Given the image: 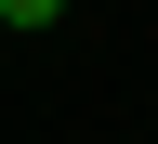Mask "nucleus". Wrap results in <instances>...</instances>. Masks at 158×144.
Segmentation results:
<instances>
[{
	"instance_id": "1",
	"label": "nucleus",
	"mask_w": 158,
	"mask_h": 144,
	"mask_svg": "<svg viewBox=\"0 0 158 144\" xmlns=\"http://www.w3.org/2000/svg\"><path fill=\"white\" fill-rule=\"evenodd\" d=\"M53 13H66V0H0V26H53Z\"/></svg>"
}]
</instances>
